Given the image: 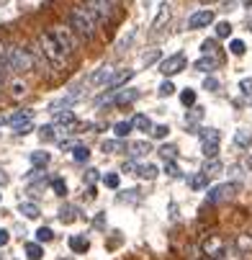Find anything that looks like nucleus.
I'll use <instances>...</instances> for the list:
<instances>
[{
	"mask_svg": "<svg viewBox=\"0 0 252 260\" xmlns=\"http://www.w3.org/2000/svg\"><path fill=\"white\" fill-rule=\"evenodd\" d=\"M67 26L75 31L83 42H93L95 36H98V31H100L98 21L93 18V13L85 6H72L67 11Z\"/></svg>",
	"mask_w": 252,
	"mask_h": 260,
	"instance_id": "nucleus-1",
	"label": "nucleus"
},
{
	"mask_svg": "<svg viewBox=\"0 0 252 260\" xmlns=\"http://www.w3.org/2000/svg\"><path fill=\"white\" fill-rule=\"evenodd\" d=\"M36 44H39V49H42L47 64H49L54 72H62V70L67 67V54L59 49V44L54 42V36H52L49 31H42L39 36H36Z\"/></svg>",
	"mask_w": 252,
	"mask_h": 260,
	"instance_id": "nucleus-2",
	"label": "nucleus"
},
{
	"mask_svg": "<svg viewBox=\"0 0 252 260\" xmlns=\"http://www.w3.org/2000/svg\"><path fill=\"white\" fill-rule=\"evenodd\" d=\"M49 34L54 36V42L59 44V49H62L67 57H75V54H78V49H80V36L72 31L67 23H54V26L49 28Z\"/></svg>",
	"mask_w": 252,
	"mask_h": 260,
	"instance_id": "nucleus-3",
	"label": "nucleus"
},
{
	"mask_svg": "<svg viewBox=\"0 0 252 260\" xmlns=\"http://www.w3.org/2000/svg\"><path fill=\"white\" fill-rule=\"evenodd\" d=\"M8 64H11V72L16 75H26V72L33 70V54L31 49H26L23 44H8Z\"/></svg>",
	"mask_w": 252,
	"mask_h": 260,
	"instance_id": "nucleus-4",
	"label": "nucleus"
},
{
	"mask_svg": "<svg viewBox=\"0 0 252 260\" xmlns=\"http://www.w3.org/2000/svg\"><path fill=\"white\" fill-rule=\"evenodd\" d=\"M83 6L93 13L98 26L114 21V16H116V3H114V0H83Z\"/></svg>",
	"mask_w": 252,
	"mask_h": 260,
	"instance_id": "nucleus-5",
	"label": "nucleus"
},
{
	"mask_svg": "<svg viewBox=\"0 0 252 260\" xmlns=\"http://www.w3.org/2000/svg\"><path fill=\"white\" fill-rule=\"evenodd\" d=\"M227 247H229V242L222 235H206L203 242H201V252L208 255V257H213V260H224Z\"/></svg>",
	"mask_w": 252,
	"mask_h": 260,
	"instance_id": "nucleus-6",
	"label": "nucleus"
},
{
	"mask_svg": "<svg viewBox=\"0 0 252 260\" xmlns=\"http://www.w3.org/2000/svg\"><path fill=\"white\" fill-rule=\"evenodd\" d=\"M183 70H186V54L183 52H175V54H170V57H165L160 62V72L165 78H172V75H177V72H183Z\"/></svg>",
	"mask_w": 252,
	"mask_h": 260,
	"instance_id": "nucleus-7",
	"label": "nucleus"
},
{
	"mask_svg": "<svg viewBox=\"0 0 252 260\" xmlns=\"http://www.w3.org/2000/svg\"><path fill=\"white\" fill-rule=\"evenodd\" d=\"M201 150H203L206 160L219 155V129H203V134H201Z\"/></svg>",
	"mask_w": 252,
	"mask_h": 260,
	"instance_id": "nucleus-8",
	"label": "nucleus"
},
{
	"mask_svg": "<svg viewBox=\"0 0 252 260\" xmlns=\"http://www.w3.org/2000/svg\"><path fill=\"white\" fill-rule=\"evenodd\" d=\"M237 191H239V183H222V185H213V188H208L206 199H208V204H216V201L232 199Z\"/></svg>",
	"mask_w": 252,
	"mask_h": 260,
	"instance_id": "nucleus-9",
	"label": "nucleus"
},
{
	"mask_svg": "<svg viewBox=\"0 0 252 260\" xmlns=\"http://www.w3.org/2000/svg\"><path fill=\"white\" fill-rule=\"evenodd\" d=\"M216 21V16H213V11L211 8H206V11H196V13H191V18H188V28H208L211 23Z\"/></svg>",
	"mask_w": 252,
	"mask_h": 260,
	"instance_id": "nucleus-10",
	"label": "nucleus"
},
{
	"mask_svg": "<svg viewBox=\"0 0 252 260\" xmlns=\"http://www.w3.org/2000/svg\"><path fill=\"white\" fill-rule=\"evenodd\" d=\"M134 75H136V70H121V72H116V75L108 80V93H119V88H124Z\"/></svg>",
	"mask_w": 252,
	"mask_h": 260,
	"instance_id": "nucleus-11",
	"label": "nucleus"
},
{
	"mask_svg": "<svg viewBox=\"0 0 252 260\" xmlns=\"http://www.w3.org/2000/svg\"><path fill=\"white\" fill-rule=\"evenodd\" d=\"M152 152V144L147 139H139V142H131L129 144V157L131 160H139V157H147Z\"/></svg>",
	"mask_w": 252,
	"mask_h": 260,
	"instance_id": "nucleus-12",
	"label": "nucleus"
},
{
	"mask_svg": "<svg viewBox=\"0 0 252 260\" xmlns=\"http://www.w3.org/2000/svg\"><path fill=\"white\" fill-rule=\"evenodd\" d=\"M6 121H8L13 129L21 126V124H31V121H33V108H21V111H16V114H11Z\"/></svg>",
	"mask_w": 252,
	"mask_h": 260,
	"instance_id": "nucleus-13",
	"label": "nucleus"
},
{
	"mask_svg": "<svg viewBox=\"0 0 252 260\" xmlns=\"http://www.w3.org/2000/svg\"><path fill=\"white\" fill-rule=\"evenodd\" d=\"M232 245H234L242 255H249V252H252V232H239V235H234Z\"/></svg>",
	"mask_w": 252,
	"mask_h": 260,
	"instance_id": "nucleus-14",
	"label": "nucleus"
},
{
	"mask_svg": "<svg viewBox=\"0 0 252 260\" xmlns=\"http://www.w3.org/2000/svg\"><path fill=\"white\" fill-rule=\"evenodd\" d=\"M8 75H11V64H8V44L0 39V80H8Z\"/></svg>",
	"mask_w": 252,
	"mask_h": 260,
	"instance_id": "nucleus-15",
	"label": "nucleus"
},
{
	"mask_svg": "<svg viewBox=\"0 0 252 260\" xmlns=\"http://www.w3.org/2000/svg\"><path fill=\"white\" fill-rule=\"evenodd\" d=\"M219 62H222V59L216 57V54H203V57L196 62V70H198V72H213L216 67H219Z\"/></svg>",
	"mask_w": 252,
	"mask_h": 260,
	"instance_id": "nucleus-16",
	"label": "nucleus"
},
{
	"mask_svg": "<svg viewBox=\"0 0 252 260\" xmlns=\"http://www.w3.org/2000/svg\"><path fill=\"white\" fill-rule=\"evenodd\" d=\"M114 75H116L114 67H100L98 72H93V75H90V83H93V85H103V83L108 85V80H111Z\"/></svg>",
	"mask_w": 252,
	"mask_h": 260,
	"instance_id": "nucleus-17",
	"label": "nucleus"
},
{
	"mask_svg": "<svg viewBox=\"0 0 252 260\" xmlns=\"http://www.w3.org/2000/svg\"><path fill=\"white\" fill-rule=\"evenodd\" d=\"M67 245H69V250H72V252H78V255L88 252V247H90V242H88L83 235H72V237L67 240Z\"/></svg>",
	"mask_w": 252,
	"mask_h": 260,
	"instance_id": "nucleus-18",
	"label": "nucleus"
},
{
	"mask_svg": "<svg viewBox=\"0 0 252 260\" xmlns=\"http://www.w3.org/2000/svg\"><path fill=\"white\" fill-rule=\"evenodd\" d=\"M100 150L108 152V155H116V152H124L126 150V144H124V139H105L100 144Z\"/></svg>",
	"mask_w": 252,
	"mask_h": 260,
	"instance_id": "nucleus-19",
	"label": "nucleus"
},
{
	"mask_svg": "<svg viewBox=\"0 0 252 260\" xmlns=\"http://www.w3.org/2000/svg\"><path fill=\"white\" fill-rule=\"evenodd\" d=\"M18 211H21L26 219H36V216L42 214L39 204H33V201H21V204H18Z\"/></svg>",
	"mask_w": 252,
	"mask_h": 260,
	"instance_id": "nucleus-20",
	"label": "nucleus"
},
{
	"mask_svg": "<svg viewBox=\"0 0 252 260\" xmlns=\"http://www.w3.org/2000/svg\"><path fill=\"white\" fill-rule=\"evenodd\" d=\"M131 126L136 129V132H152V119L150 116H144V114H136L134 119H131Z\"/></svg>",
	"mask_w": 252,
	"mask_h": 260,
	"instance_id": "nucleus-21",
	"label": "nucleus"
},
{
	"mask_svg": "<svg viewBox=\"0 0 252 260\" xmlns=\"http://www.w3.org/2000/svg\"><path fill=\"white\" fill-rule=\"evenodd\" d=\"M139 95H141L139 90H134V88H129V90H124V93H119L114 103H116V106H129V103H134V101H139Z\"/></svg>",
	"mask_w": 252,
	"mask_h": 260,
	"instance_id": "nucleus-22",
	"label": "nucleus"
},
{
	"mask_svg": "<svg viewBox=\"0 0 252 260\" xmlns=\"http://www.w3.org/2000/svg\"><path fill=\"white\" fill-rule=\"evenodd\" d=\"M234 144L242 147V150H249V147H252V132L249 129H239L234 134Z\"/></svg>",
	"mask_w": 252,
	"mask_h": 260,
	"instance_id": "nucleus-23",
	"label": "nucleus"
},
{
	"mask_svg": "<svg viewBox=\"0 0 252 260\" xmlns=\"http://www.w3.org/2000/svg\"><path fill=\"white\" fill-rule=\"evenodd\" d=\"M28 93V85L21 80V78H16V80H11V98H16V101H21L23 95Z\"/></svg>",
	"mask_w": 252,
	"mask_h": 260,
	"instance_id": "nucleus-24",
	"label": "nucleus"
},
{
	"mask_svg": "<svg viewBox=\"0 0 252 260\" xmlns=\"http://www.w3.org/2000/svg\"><path fill=\"white\" fill-rule=\"evenodd\" d=\"M26 257H28V260H42V257H44L42 242H26Z\"/></svg>",
	"mask_w": 252,
	"mask_h": 260,
	"instance_id": "nucleus-25",
	"label": "nucleus"
},
{
	"mask_svg": "<svg viewBox=\"0 0 252 260\" xmlns=\"http://www.w3.org/2000/svg\"><path fill=\"white\" fill-rule=\"evenodd\" d=\"M78 219V206H62L59 209V221L62 224H72Z\"/></svg>",
	"mask_w": 252,
	"mask_h": 260,
	"instance_id": "nucleus-26",
	"label": "nucleus"
},
{
	"mask_svg": "<svg viewBox=\"0 0 252 260\" xmlns=\"http://www.w3.org/2000/svg\"><path fill=\"white\" fill-rule=\"evenodd\" d=\"M49 160H52V155H49V152H31V165H33L36 170L47 168V165H49Z\"/></svg>",
	"mask_w": 252,
	"mask_h": 260,
	"instance_id": "nucleus-27",
	"label": "nucleus"
},
{
	"mask_svg": "<svg viewBox=\"0 0 252 260\" xmlns=\"http://www.w3.org/2000/svg\"><path fill=\"white\" fill-rule=\"evenodd\" d=\"M170 13H172V11H170V3H162V6H160V13H157V18L152 21V28L157 31V28H160L165 21H170Z\"/></svg>",
	"mask_w": 252,
	"mask_h": 260,
	"instance_id": "nucleus-28",
	"label": "nucleus"
},
{
	"mask_svg": "<svg viewBox=\"0 0 252 260\" xmlns=\"http://www.w3.org/2000/svg\"><path fill=\"white\" fill-rule=\"evenodd\" d=\"M136 175H139L141 180H155V178H157V168L150 165V162H147V165H139V168H136Z\"/></svg>",
	"mask_w": 252,
	"mask_h": 260,
	"instance_id": "nucleus-29",
	"label": "nucleus"
},
{
	"mask_svg": "<svg viewBox=\"0 0 252 260\" xmlns=\"http://www.w3.org/2000/svg\"><path fill=\"white\" fill-rule=\"evenodd\" d=\"M131 132H134L131 121H119V124H114V134H116V139H126Z\"/></svg>",
	"mask_w": 252,
	"mask_h": 260,
	"instance_id": "nucleus-30",
	"label": "nucleus"
},
{
	"mask_svg": "<svg viewBox=\"0 0 252 260\" xmlns=\"http://www.w3.org/2000/svg\"><path fill=\"white\" fill-rule=\"evenodd\" d=\"M206 185H208V175H206V173H196V175L191 178V188H193V191H203Z\"/></svg>",
	"mask_w": 252,
	"mask_h": 260,
	"instance_id": "nucleus-31",
	"label": "nucleus"
},
{
	"mask_svg": "<svg viewBox=\"0 0 252 260\" xmlns=\"http://www.w3.org/2000/svg\"><path fill=\"white\" fill-rule=\"evenodd\" d=\"M219 170H222V162L216 160V157L206 160V162H203V168H201V173H206L208 178H211V175H216V173H219Z\"/></svg>",
	"mask_w": 252,
	"mask_h": 260,
	"instance_id": "nucleus-32",
	"label": "nucleus"
},
{
	"mask_svg": "<svg viewBox=\"0 0 252 260\" xmlns=\"http://www.w3.org/2000/svg\"><path fill=\"white\" fill-rule=\"evenodd\" d=\"M72 160H75V162H88L90 160V150L83 147V144H78L75 150H72Z\"/></svg>",
	"mask_w": 252,
	"mask_h": 260,
	"instance_id": "nucleus-33",
	"label": "nucleus"
},
{
	"mask_svg": "<svg viewBox=\"0 0 252 260\" xmlns=\"http://www.w3.org/2000/svg\"><path fill=\"white\" fill-rule=\"evenodd\" d=\"M229 36H232V23L229 21L216 23V39H229Z\"/></svg>",
	"mask_w": 252,
	"mask_h": 260,
	"instance_id": "nucleus-34",
	"label": "nucleus"
},
{
	"mask_svg": "<svg viewBox=\"0 0 252 260\" xmlns=\"http://www.w3.org/2000/svg\"><path fill=\"white\" fill-rule=\"evenodd\" d=\"M52 191L57 193V196H64L67 193V183H64V178H52Z\"/></svg>",
	"mask_w": 252,
	"mask_h": 260,
	"instance_id": "nucleus-35",
	"label": "nucleus"
},
{
	"mask_svg": "<svg viewBox=\"0 0 252 260\" xmlns=\"http://www.w3.org/2000/svg\"><path fill=\"white\" fill-rule=\"evenodd\" d=\"M229 52H232L234 57H242V54L247 52V47H244L242 39H232V42H229Z\"/></svg>",
	"mask_w": 252,
	"mask_h": 260,
	"instance_id": "nucleus-36",
	"label": "nucleus"
},
{
	"mask_svg": "<svg viewBox=\"0 0 252 260\" xmlns=\"http://www.w3.org/2000/svg\"><path fill=\"white\" fill-rule=\"evenodd\" d=\"M39 139H42V142H54V139H57V134H54V126H52V124L42 126V129H39Z\"/></svg>",
	"mask_w": 252,
	"mask_h": 260,
	"instance_id": "nucleus-37",
	"label": "nucleus"
},
{
	"mask_svg": "<svg viewBox=\"0 0 252 260\" xmlns=\"http://www.w3.org/2000/svg\"><path fill=\"white\" fill-rule=\"evenodd\" d=\"M119 173H105L103 175V185H105V188H119Z\"/></svg>",
	"mask_w": 252,
	"mask_h": 260,
	"instance_id": "nucleus-38",
	"label": "nucleus"
},
{
	"mask_svg": "<svg viewBox=\"0 0 252 260\" xmlns=\"http://www.w3.org/2000/svg\"><path fill=\"white\" fill-rule=\"evenodd\" d=\"M175 93V85L170 83V80H165V83H160V88H157V95L160 98H170Z\"/></svg>",
	"mask_w": 252,
	"mask_h": 260,
	"instance_id": "nucleus-39",
	"label": "nucleus"
},
{
	"mask_svg": "<svg viewBox=\"0 0 252 260\" xmlns=\"http://www.w3.org/2000/svg\"><path fill=\"white\" fill-rule=\"evenodd\" d=\"M36 240H39V242H52L54 240V232L49 227H39V230H36Z\"/></svg>",
	"mask_w": 252,
	"mask_h": 260,
	"instance_id": "nucleus-40",
	"label": "nucleus"
},
{
	"mask_svg": "<svg viewBox=\"0 0 252 260\" xmlns=\"http://www.w3.org/2000/svg\"><path fill=\"white\" fill-rule=\"evenodd\" d=\"M201 52H203V54H216V52H219V44H216V39H206V42L201 44Z\"/></svg>",
	"mask_w": 252,
	"mask_h": 260,
	"instance_id": "nucleus-41",
	"label": "nucleus"
},
{
	"mask_svg": "<svg viewBox=\"0 0 252 260\" xmlns=\"http://www.w3.org/2000/svg\"><path fill=\"white\" fill-rule=\"evenodd\" d=\"M180 101H183V106H196V90L186 88L183 93H180Z\"/></svg>",
	"mask_w": 252,
	"mask_h": 260,
	"instance_id": "nucleus-42",
	"label": "nucleus"
},
{
	"mask_svg": "<svg viewBox=\"0 0 252 260\" xmlns=\"http://www.w3.org/2000/svg\"><path fill=\"white\" fill-rule=\"evenodd\" d=\"M160 155H162L165 160H175V157H177V147H175V144H165L162 150H160Z\"/></svg>",
	"mask_w": 252,
	"mask_h": 260,
	"instance_id": "nucleus-43",
	"label": "nucleus"
},
{
	"mask_svg": "<svg viewBox=\"0 0 252 260\" xmlns=\"http://www.w3.org/2000/svg\"><path fill=\"white\" fill-rule=\"evenodd\" d=\"M170 134V126H165V124H160V126H152V137L155 139H165Z\"/></svg>",
	"mask_w": 252,
	"mask_h": 260,
	"instance_id": "nucleus-44",
	"label": "nucleus"
},
{
	"mask_svg": "<svg viewBox=\"0 0 252 260\" xmlns=\"http://www.w3.org/2000/svg\"><path fill=\"white\" fill-rule=\"evenodd\" d=\"M203 90H219V80H216L213 75H206V80H203Z\"/></svg>",
	"mask_w": 252,
	"mask_h": 260,
	"instance_id": "nucleus-45",
	"label": "nucleus"
},
{
	"mask_svg": "<svg viewBox=\"0 0 252 260\" xmlns=\"http://www.w3.org/2000/svg\"><path fill=\"white\" fill-rule=\"evenodd\" d=\"M165 173H170L172 178H177L180 173H177V168H175V160H165Z\"/></svg>",
	"mask_w": 252,
	"mask_h": 260,
	"instance_id": "nucleus-46",
	"label": "nucleus"
},
{
	"mask_svg": "<svg viewBox=\"0 0 252 260\" xmlns=\"http://www.w3.org/2000/svg\"><path fill=\"white\" fill-rule=\"evenodd\" d=\"M31 129H33V124H21V126H16V129H13V132H16V134H18V137H26V134H28V132H31Z\"/></svg>",
	"mask_w": 252,
	"mask_h": 260,
	"instance_id": "nucleus-47",
	"label": "nucleus"
},
{
	"mask_svg": "<svg viewBox=\"0 0 252 260\" xmlns=\"http://www.w3.org/2000/svg\"><path fill=\"white\" fill-rule=\"evenodd\" d=\"M239 90H242L244 95H252V80H242V83H239Z\"/></svg>",
	"mask_w": 252,
	"mask_h": 260,
	"instance_id": "nucleus-48",
	"label": "nucleus"
},
{
	"mask_svg": "<svg viewBox=\"0 0 252 260\" xmlns=\"http://www.w3.org/2000/svg\"><path fill=\"white\" fill-rule=\"evenodd\" d=\"M8 242H11V235H8L6 230H0V247H6Z\"/></svg>",
	"mask_w": 252,
	"mask_h": 260,
	"instance_id": "nucleus-49",
	"label": "nucleus"
},
{
	"mask_svg": "<svg viewBox=\"0 0 252 260\" xmlns=\"http://www.w3.org/2000/svg\"><path fill=\"white\" fill-rule=\"evenodd\" d=\"M157 57H160V52H150V54H144V64H152Z\"/></svg>",
	"mask_w": 252,
	"mask_h": 260,
	"instance_id": "nucleus-50",
	"label": "nucleus"
},
{
	"mask_svg": "<svg viewBox=\"0 0 252 260\" xmlns=\"http://www.w3.org/2000/svg\"><path fill=\"white\" fill-rule=\"evenodd\" d=\"M8 180H11V178H8V173H6L3 168H0V188H3V185H8Z\"/></svg>",
	"mask_w": 252,
	"mask_h": 260,
	"instance_id": "nucleus-51",
	"label": "nucleus"
},
{
	"mask_svg": "<svg viewBox=\"0 0 252 260\" xmlns=\"http://www.w3.org/2000/svg\"><path fill=\"white\" fill-rule=\"evenodd\" d=\"M198 260H213V257H208V255H201V257H198Z\"/></svg>",
	"mask_w": 252,
	"mask_h": 260,
	"instance_id": "nucleus-52",
	"label": "nucleus"
},
{
	"mask_svg": "<svg viewBox=\"0 0 252 260\" xmlns=\"http://www.w3.org/2000/svg\"><path fill=\"white\" fill-rule=\"evenodd\" d=\"M201 3H203V6H206V3H213V0H201Z\"/></svg>",
	"mask_w": 252,
	"mask_h": 260,
	"instance_id": "nucleus-53",
	"label": "nucleus"
},
{
	"mask_svg": "<svg viewBox=\"0 0 252 260\" xmlns=\"http://www.w3.org/2000/svg\"><path fill=\"white\" fill-rule=\"evenodd\" d=\"M0 88H3V80H0Z\"/></svg>",
	"mask_w": 252,
	"mask_h": 260,
	"instance_id": "nucleus-54",
	"label": "nucleus"
}]
</instances>
